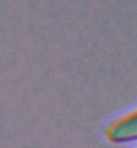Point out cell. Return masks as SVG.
Instances as JSON below:
<instances>
[{
    "label": "cell",
    "instance_id": "1",
    "mask_svg": "<svg viewBox=\"0 0 137 148\" xmlns=\"http://www.w3.org/2000/svg\"><path fill=\"white\" fill-rule=\"evenodd\" d=\"M105 137L112 143L137 141V110L112 121L105 128Z\"/></svg>",
    "mask_w": 137,
    "mask_h": 148
}]
</instances>
